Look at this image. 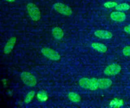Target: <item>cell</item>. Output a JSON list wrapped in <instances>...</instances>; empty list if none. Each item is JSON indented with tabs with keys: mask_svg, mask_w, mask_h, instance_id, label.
Segmentation results:
<instances>
[{
	"mask_svg": "<svg viewBox=\"0 0 130 108\" xmlns=\"http://www.w3.org/2000/svg\"><path fill=\"white\" fill-rule=\"evenodd\" d=\"M28 14L30 18L34 21H38L41 18V12L39 8L32 3H28L26 6Z\"/></svg>",
	"mask_w": 130,
	"mask_h": 108,
	"instance_id": "cell-1",
	"label": "cell"
},
{
	"mask_svg": "<svg viewBox=\"0 0 130 108\" xmlns=\"http://www.w3.org/2000/svg\"><path fill=\"white\" fill-rule=\"evenodd\" d=\"M121 66L117 64H112L107 66L104 69V73L108 76H114L121 71Z\"/></svg>",
	"mask_w": 130,
	"mask_h": 108,
	"instance_id": "cell-5",
	"label": "cell"
},
{
	"mask_svg": "<svg viewBox=\"0 0 130 108\" xmlns=\"http://www.w3.org/2000/svg\"><path fill=\"white\" fill-rule=\"evenodd\" d=\"M52 33L54 38L57 40L61 39L64 35L63 30L59 27H55L52 30Z\"/></svg>",
	"mask_w": 130,
	"mask_h": 108,
	"instance_id": "cell-11",
	"label": "cell"
},
{
	"mask_svg": "<svg viewBox=\"0 0 130 108\" xmlns=\"http://www.w3.org/2000/svg\"><path fill=\"white\" fill-rule=\"evenodd\" d=\"M6 1L9 2H14L15 0H6Z\"/></svg>",
	"mask_w": 130,
	"mask_h": 108,
	"instance_id": "cell-22",
	"label": "cell"
},
{
	"mask_svg": "<svg viewBox=\"0 0 130 108\" xmlns=\"http://www.w3.org/2000/svg\"><path fill=\"white\" fill-rule=\"evenodd\" d=\"M99 88L98 79L96 78L90 79L88 89L90 90H95Z\"/></svg>",
	"mask_w": 130,
	"mask_h": 108,
	"instance_id": "cell-12",
	"label": "cell"
},
{
	"mask_svg": "<svg viewBox=\"0 0 130 108\" xmlns=\"http://www.w3.org/2000/svg\"><path fill=\"white\" fill-rule=\"evenodd\" d=\"M99 88L101 89H106L110 87L112 84V81L108 78H102L98 79Z\"/></svg>",
	"mask_w": 130,
	"mask_h": 108,
	"instance_id": "cell-9",
	"label": "cell"
},
{
	"mask_svg": "<svg viewBox=\"0 0 130 108\" xmlns=\"http://www.w3.org/2000/svg\"><path fill=\"white\" fill-rule=\"evenodd\" d=\"M16 42V38L15 37H11L7 42L4 48V52L6 54H9L13 49L15 43Z\"/></svg>",
	"mask_w": 130,
	"mask_h": 108,
	"instance_id": "cell-7",
	"label": "cell"
},
{
	"mask_svg": "<svg viewBox=\"0 0 130 108\" xmlns=\"http://www.w3.org/2000/svg\"><path fill=\"white\" fill-rule=\"evenodd\" d=\"M122 53L125 56H130V46H125L123 49Z\"/></svg>",
	"mask_w": 130,
	"mask_h": 108,
	"instance_id": "cell-20",
	"label": "cell"
},
{
	"mask_svg": "<svg viewBox=\"0 0 130 108\" xmlns=\"http://www.w3.org/2000/svg\"><path fill=\"white\" fill-rule=\"evenodd\" d=\"M124 30L127 33L130 34V24L127 26H126L124 28Z\"/></svg>",
	"mask_w": 130,
	"mask_h": 108,
	"instance_id": "cell-21",
	"label": "cell"
},
{
	"mask_svg": "<svg viewBox=\"0 0 130 108\" xmlns=\"http://www.w3.org/2000/svg\"><path fill=\"white\" fill-rule=\"evenodd\" d=\"M20 78L22 82L28 86L33 87L37 84V81L36 77L29 72H22L21 74Z\"/></svg>",
	"mask_w": 130,
	"mask_h": 108,
	"instance_id": "cell-3",
	"label": "cell"
},
{
	"mask_svg": "<svg viewBox=\"0 0 130 108\" xmlns=\"http://www.w3.org/2000/svg\"><path fill=\"white\" fill-rule=\"evenodd\" d=\"M118 4L115 2H107L104 4V6L107 8H111L115 7Z\"/></svg>",
	"mask_w": 130,
	"mask_h": 108,
	"instance_id": "cell-19",
	"label": "cell"
},
{
	"mask_svg": "<svg viewBox=\"0 0 130 108\" xmlns=\"http://www.w3.org/2000/svg\"><path fill=\"white\" fill-rule=\"evenodd\" d=\"M112 20L117 22H122L126 19L125 14L121 12H113L110 14Z\"/></svg>",
	"mask_w": 130,
	"mask_h": 108,
	"instance_id": "cell-8",
	"label": "cell"
},
{
	"mask_svg": "<svg viewBox=\"0 0 130 108\" xmlns=\"http://www.w3.org/2000/svg\"><path fill=\"white\" fill-rule=\"evenodd\" d=\"M41 52L44 56L51 60L58 61L60 58L59 54L57 52L49 48H43L41 49Z\"/></svg>",
	"mask_w": 130,
	"mask_h": 108,
	"instance_id": "cell-4",
	"label": "cell"
},
{
	"mask_svg": "<svg viewBox=\"0 0 130 108\" xmlns=\"http://www.w3.org/2000/svg\"><path fill=\"white\" fill-rule=\"evenodd\" d=\"M37 96L38 100L42 102L45 101L48 99V95L47 93L45 91H43V90L39 91L37 93Z\"/></svg>",
	"mask_w": 130,
	"mask_h": 108,
	"instance_id": "cell-16",
	"label": "cell"
},
{
	"mask_svg": "<svg viewBox=\"0 0 130 108\" xmlns=\"http://www.w3.org/2000/svg\"><path fill=\"white\" fill-rule=\"evenodd\" d=\"M91 46L93 49L100 53H105L107 50V46L104 44L100 43H92Z\"/></svg>",
	"mask_w": 130,
	"mask_h": 108,
	"instance_id": "cell-10",
	"label": "cell"
},
{
	"mask_svg": "<svg viewBox=\"0 0 130 108\" xmlns=\"http://www.w3.org/2000/svg\"><path fill=\"white\" fill-rule=\"evenodd\" d=\"M130 8V6L126 3H122L117 5L115 7V9L117 11H127Z\"/></svg>",
	"mask_w": 130,
	"mask_h": 108,
	"instance_id": "cell-17",
	"label": "cell"
},
{
	"mask_svg": "<svg viewBox=\"0 0 130 108\" xmlns=\"http://www.w3.org/2000/svg\"><path fill=\"white\" fill-rule=\"evenodd\" d=\"M90 79L87 78H83L80 79L79 81V84L80 87L84 89H88Z\"/></svg>",
	"mask_w": 130,
	"mask_h": 108,
	"instance_id": "cell-15",
	"label": "cell"
},
{
	"mask_svg": "<svg viewBox=\"0 0 130 108\" xmlns=\"http://www.w3.org/2000/svg\"><path fill=\"white\" fill-rule=\"evenodd\" d=\"M124 104L122 99L115 98L111 101L110 102V106L112 107H119L122 106Z\"/></svg>",
	"mask_w": 130,
	"mask_h": 108,
	"instance_id": "cell-13",
	"label": "cell"
},
{
	"mask_svg": "<svg viewBox=\"0 0 130 108\" xmlns=\"http://www.w3.org/2000/svg\"><path fill=\"white\" fill-rule=\"evenodd\" d=\"M68 98L71 101L74 102H79L81 100L80 95L74 92H71L69 93Z\"/></svg>",
	"mask_w": 130,
	"mask_h": 108,
	"instance_id": "cell-14",
	"label": "cell"
},
{
	"mask_svg": "<svg viewBox=\"0 0 130 108\" xmlns=\"http://www.w3.org/2000/svg\"><path fill=\"white\" fill-rule=\"evenodd\" d=\"M53 8L58 13L64 16H71L73 13L70 7L61 3H55L53 5Z\"/></svg>",
	"mask_w": 130,
	"mask_h": 108,
	"instance_id": "cell-2",
	"label": "cell"
},
{
	"mask_svg": "<svg viewBox=\"0 0 130 108\" xmlns=\"http://www.w3.org/2000/svg\"><path fill=\"white\" fill-rule=\"evenodd\" d=\"M94 35L100 39L108 40L110 39L112 37V33L108 30H102V29H98L94 31Z\"/></svg>",
	"mask_w": 130,
	"mask_h": 108,
	"instance_id": "cell-6",
	"label": "cell"
},
{
	"mask_svg": "<svg viewBox=\"0 0 130 108\" xmlns=\"http://www.w3.org/2000/svg\"><path fill=\"white\" fill-rule=\"evenodd\" d=\"M35 95V92L34 91H29L25 97V98L24 100V102L26 103H29L34 98Z\"/></svg>",
	"mask_w": 130,
	"mask_h": 108,
	"instance_id": "cell-18",
	"label": "cell"
}]
</instances>
